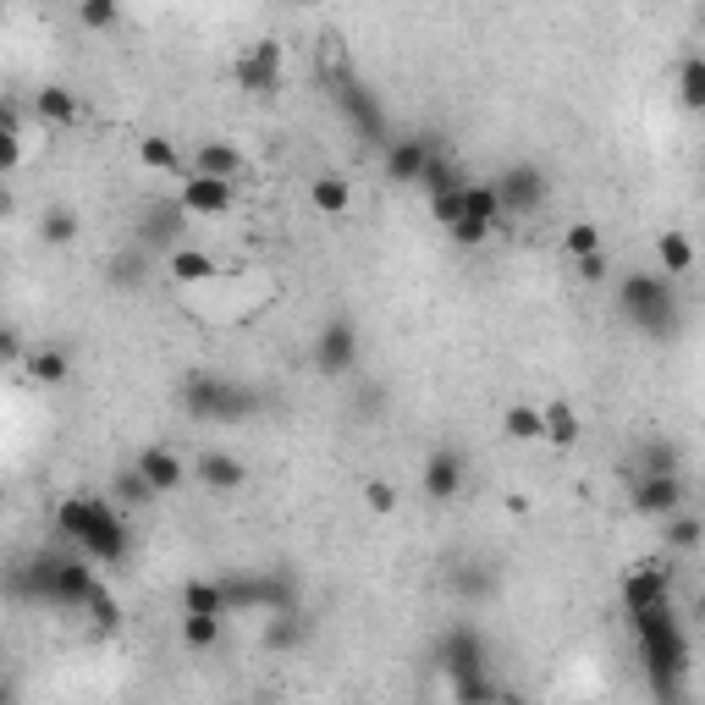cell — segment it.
I'll use <instances>...</instances> for the list:
<instances>
[{
  "instance_id": "6da1fadb",
  "label": "cell",
  "mask_w": 705,
  "mask_h": 705,
  "mask_svg": "<svg viewBox=\"0 0 705 705\" xmlns=\"http://www.w3.org/2000/svg\"><path fill=\"white\" fill-rule=\"evenodd\" d=\"M634 634L650 667V689L661 694V705H683V678H689V639L672 606H650L634 612Z\"/></svg>"
},
{
  "instance_id": "7a4b0ae2",
  "label": "cell",
  "mask_w": 705,
  "mask_h": 705,
  "mask_svg": "<svg viewBox=\"0 0 705 705\" xmlns=\"http://www.w3.org/2000/svg\"><path fill=\"white\" fill-rule=\"evenodd\" d=\"M56 529H61L67 540H78L89 562H122L127 546H133V529H127L122 513H116L111 502H100V496H67V502L56 507Z\"/></svg>"
},
{
  "instance_id": "3957f363",
  "label": "cell",
  "mask_w": 705,
  "mask_h": 705,
  "mask_svg": "<svg viewBox=\"0 0 705 705\" xmlns=\"http://www.w3.org/2000/svg\"><path fill=\"white\" fill-rule=\"evenodd\" d=\"M617 314L634 320V325L650 331V336H672V331H678V292H672L667 276L634 270V276H623V287H617Z\"/></svg>"
},
{
  "instance_id": "277c9868",
  "label": "cell",
  "mask_w": 705,
  "mask_h": 705,
  "mask_svg": "<svg viewBox=\"0 0 705 705\" xmlns=\"http://www.w3.org/2000/svg\"><path fill=\"white\" fill-rule=\"evenodd\" d=\"M215 584H221L226 617H232V612H265V617L298 612V584H292L287 573H221Z\"/></svg>"
},
{
  "instance_id": "5b68a950",
  "label": "cell",
  "mask_w": 705,
  "mask_h": 705,
  "mask_svg": "<svg viewBox=\"0 0 705 705\" xmlns=\"http://www.w3.org/2000/svg\"><path fill=\"white\" fill-rule=\"evenodd\" d=\"M29 595L34 601H51V606H83L89 595H94V573H89V562H78V557H34L29 562Z\"/></svg>"
},
{
  "instance_id": "8992f818",
  "label": "cell",
  "mask_w": 705,
  "mask_h": 705,
  "mask_svg": "<svg viewBox=\"0 0 705 705\" xmlns=\"http://www.w3.org/2000/svg\"><path fill=\"white\" fill-rule=\"evenodd\" d=\"M182 409L193 414V419H221V425H232V419H243V414H254V398L243 392V387H232L226 376H188L182 381Z\"/></svg>"
},
{
  "instance_id": "52a82bcc",
  "label": "cell",
  "mask_w": 705,
  "mask_h": 705,
  "mask_svg": "<svg viewBox=\"0 0 705 705\" xmlns=\"http://www.w3.org/2000/svg\"><path fill=\"white\" fill-rule=\"evenodd\" d=\"M331 94H336L342 116L352 122V133H359V138H370V144H381V138H387V111H381V100L365 89V78H359V72H352L347 83H336Z\"/></svg>"
},
{
  "instance_id": "ba28073f",
  "label": "cell",
  "mask_w": 705,
  "mask_h": 705,
  "mask_svg": "<svg viewBox=\"0 0 705 705\" xmlns=\"http://www.w3.org/2000/svg\"><path fill=\"white\" fill-rule=\"evenodd\" d=\"M314 365L325 376H347L352 365H359V325H352L347 314L325 320V331L314 336Z\"/></svg>"
},
{
  "instance_id": "9c48e42d",
  "label": "cell",
  "mask_w": 705,
  "mask_h": 705,
  "mask_svg": "<svg viewBox=\"0 0 705 705\" xmlns=\"http://www.w3.org/2000/svg\"><path fill=\"white\" fill-rule=\"evenodd\" d=\"M496 199H502V215H535L540 204H546V171L540 166H507L496 182Z\"/></svg>"
},
{
  "instance_id": "30bf717a",
  "label": "cell",
  "mask_w": 705,
  "mask_h": 705,
  "mask_svg": "<svg viewBox=\"0 0 705 705\" xmlns=\"http://www.w3.org/2000/svg\"><path fill=\"white\" fill-rule=\"evenodd\" d=\"M436 667L458 683V678H474V672H485V639L474 634V628H447L441 639H436Z\"/></svg>"
},
{
  "instance_id": "8fae6325",
  "label": "cell",
  "mask_w": 705,
  "mask_h": 705,
  "mask_svg": "<svg viewBox=\"0 0 705 705\" xmlns=\"http://www.w3.org/2000/svg\"><path fill=\"white\" fill-rule=\"evenodd\" d=\"M237 89H243V94H254V100L281 89V45H276V40L248 45V51L237 56Z\"/></svg>"
},
{
  "instance_id": "7c38bea8",
  "label": "cell",
  "mask_w": 705,
  "mask_h": 705,
  "mask_svg": "<svg viewBox=\"0 0 705 705\" xmlns=\"http://www.w3.org/2000/svg\"><path fill=\"white\" fill-rule=\"evenodd\" d=\"M623 606L628 612H650V606H672V573L661 562H639L623 573Z\"/></svg>"
},
{
  "instance_id": "4fadbf2b",
  "label": "cell",
  "mask_w": 705,
  "mask_h": 705,
  "mask_svg": "<svg viewBox=\"0 0 705 705\" xmlns=\"http://www.w3.org/2000/svg\"><path fill=\"white\" fill-rule=\"evenodd\" d=\"M133 474H138L155 496H171V491H182V485H188V463H182L171 447H144V452H138V463H133Z\"/></svg>"
},
{
  "instance_id": "5bb4252c",
  "label": "cell",
  "mask_w": 705,
  "mask_h": 705,
  "mask_svg": "<svg viewBox=\"0 0 705 705\" xmlns=\"http://www.w3.org/2000/svg\"><path fill=\"white\" fill-rule=\"evenodd\" d=\"M634 507L645 518H672L683 507V480L678 474H639L634 480Z\"/></svg>"
},
{
  "instance_id": "9a60e30c",
  "label": "cell",
  "mask_w": 705,
  "mask_h": 705,
  "mask_svg": "<svg viewBox=\"0 0 705 705\" xmlns=\"http://www.w3.org/2000/svg\"><path fill=\"white\" fill-rule=\"evenodd\" d=\"M182 215H226L232 210V182H215V177H182V193H177Z\"/></svg>"
},
{
  "instance_id": "2e32d148",
  "label": "cell",
  "mask_w": 705,
  "mask_h": 705,
  "mask_svg": "<svg viewBox=\"0 0 705 705\" xmlns=\"http://www.w3.org/2000/svg\"><path fill=\"white\" fill-rule=\"evenodd\" d=\"M463 491V458L458 452H430L425 458V496L430 502H452Z\"/></svg>"
},
{
  "instance_id": "e0dca14e",
  "label": "cell",
  "mask_w": 705,
  "mask_h": 705,
  "mask_svg": "<svg viewBox=\"0 0 705 705\" xmlns=\"http://www.w3.org/2000/svg\"><path fill=\"white\" fill-rule=\"evenodd\" d=\"M309 204H314L325 221H336V215L352 210V182H347L342 171H320V177L309 182Z\"/></svg>"
},
{
  "instance_id": "ac0fdd59",
  "label": "cell",
  "mask_w": 705,
  "mask_h": 705,
  "mask_svg": "<svg viewBox=\"0 0 705 705\" xmlns=\"http://www.w3.org/2000/svg\"><path fill=\"white\" fill-rule=\"evenodd\" d=\"M430 144L425 138H398V144H387V171L398 177V182H419L425 177V166H430Z\"/></svg>"
},
{
  "instance_id": "d6986e66",
  "label": "cell",
  "mask_w": 705,
  "mask_h": 705,
  "mask_svg": "<svg viewBox=\"0 0 705 705\" xmlns=\"http://www.w3.org/2000/svg\"><path fill=\"white\" fill-rule=\"evenodd\" d=\"M463 221H469V226H485V232L502 226V199H496L491 182H469V188H463Z\"/></svg>"
},
{
  "instance_id": "ffe728a7",
  "label": "cell",
  "mask_w": 705,
  "mask_h": 705,
  "mask_svg": "<svg viewBox=\"0 0 705 705\" xmlns=\"http://www.w3.org/2000/svg\"><path fill=\"white\" fill-rule=\"evenodd\" d=\"M243 480H248V469H243L232 452H204V458H199V485H204V491H237Z\"/></svg>"
},
{
  "instance_id": "44dd1931",
  "label": "cell",
  "mask_w": 705,
  "mask_h": 705,
  "mask_svg": "<svg viewBox=\"0 0 705 705\" xmlns=\"http://www.w3.org/2000/svg\"><path fill=\"white\" fill-rule=\"evenodd\" d=\"M34 116H40V122H51V127H72V122H78V100H72V89L45 83V89L34 94Z\"/></svg>"
},
{
  "instance_id": "7402d4cb",
  "label": "cell",
  "mask_w": 705,
  "mask_h": 705,
  "mask_svg": "<svg viewBox=\"0 0 705 705\" xmlns=\"http://www.w3.org/2000/svg\"><path fill=\"white\" fill-rule=\"evenodd\" d=\"M243 171V155L232 144H199L193 155V177H215V182H232Z\"/></svg>"
},
{
  "instance_id": "603a6c76",
  "label": "cell",
  "mask_w": 705,
  "mask_h": 705,
  "mask_svg": "<svg viewBox=\"0 0 705 705\" xmlns=\"http://www.w3.org/2000/svg\"><path fill=\"white\" fill-rule=\"evenodd\" d=\"M177 232H182V204H177V199H160V204H149L144 237H149V243H160V248L171 254V248H177Z\"/></svg>"
},
{
  "instance_id": "cb8c5ba5",
  "label": "cell",
  "mask_w": 705,
  "mask_h": 705,
  "mask_svg": "<svg viewBox=\"0 0 705 705\" xmlns=\"http://www.w3.org/2000/svg\"><path fill=\"white\" fill-rule=\"evenodd\" d=\"M656 259H661V276L672 281V276H689L694 270V243H689V232H661L656 237Z\"/></svg>"
},
{
  "instance_id": "d4e9b609",
  "label": "cell",
  "mask_w": 705,
  "mask_h": 705,
  "mask_svg": "<svg viewBox=\"0 0 705 705\" xmlns=\"http://www.w3.org/2000/svg\"><path fill=\"white\" fill-rule=\"evenodd\" d=\"M182 617H226L221 584H215V579H188V584H182Z\"/></svg>"
},
{
  "instance_id": "484cf974",
  "label": "cell",
  "mask_w": 705,
  "mask_h": 705,
  "mask_svg": "<svg viewBox=\"0 0 705 705\" xmlns=\"http://www.w3.org/2000/svg\"><path fill=\"white\" fill-rule=\"evenodd\" d=\"M540 425H546V447H573V441H579V414H573V403H546V409H540Z\"/></svg>"
},
{
  "instance_id": "4316f807",
  "label": "cell",
  "mask_w": 705,
  "mask_h": 705,
  "mask_svg": "<svg viewBox=\"0 0 705 705\" xmlns=\"http://www.w3.org/2000/svg\"><path fill=\"white\" fill-rule=\"evenodd\" d=\"M166 270H171L177 281H210V276H215V259H210L204 248H182V243H177V248L166 254Z\"/></svg>"
},
{
  "instance_id": "83f0119b",
  "label": "cell",
  "mask_w": 705,
  "mask_h": 705,
  "mask_svg": "<svg viewBox=\"0 0 705 705\" xmlns=\"http://www.w3.org/2000/svg\"><path fill=\"white\" fill-rule=\"evenodd\" d=\"M502 430H507V441H546V425H540V409L535 403H513L507 414H502Z\"/></svg>"
},
{
  "instance_id": "f1b7e54d",
  "label": "cell",
  "mask_w": 705,
  "mask_h": 705,
  "mask_svg": "<svg viewBox=\"0 0 705 705\" xmlns=\"http://www.w3.org/2000/svg\"><path fill=\"white\" fill-rule=\"evenodd\" d=\"M303 634H309V617H298V612H276V617H265V650H292Z\"/></svg>"
},
{
  "instance_id": "f546056e",
  "label": "cell",
  "mask_w": 705,
  "mask_h": 705,
  "mask_svg": "<svg viewBox=\"0 0 705 705\" xmlns=\"http://www.w3.org/2000/svg\"><path fill=\"white\" fill-rule=\"evenodd\" d=\"M320 78H325V89H336V83L352 78V56H347V45H342L336 34L320 45Z\"/></svg>"
},
{
  "instance_id": "4dcf8cb0",
  "label": "cell",
  "mask_w": 705,
  "mask_h": 705,
  "mask_svg": "<svg viewBox=\"0 0 705 705\" xmlns=\"http://www.w3.org/2000/svg\"><path fill=\"white\" fill-rule=\"evenodd\" d=\"M678 100H683L689 111H705V56H689V61L678 67Z\"/></svg>"
},
{
  "instance_id": "1f68e13d",
  "label": "cell",
  "mask_w": 705,
  "mask_h": 705,
  "mask_svg": "<svg viewBox=\"0 0 705 705\" xmlns=\"http://www.w3.org/2000/svg\"><path fill=\"white\" fill-rule=\"evenodd\" d=\"M29 376H34L40 387H61V381H67V352H61V347L29 352Z\"/></svg>"
},
{
  "instance_id": "d6a6232c",
  "label": "cell",
  "mask_w": 705,
  "mask_h": 705,
  "mask_svg": "<svg viewBox=\"0 0 705 705\" xmlns=\"http://www.w3.org/2000/svg\"><path fill=\"white\" fill-rule=\"evenodd\" d=\"M138 160H144L149 171H182V155H177V144H171V138H160V133H144V144H138Z\"/></svg>"
},
{
  "instance_id": "836d02e7",
  "label": "cell",
  "mask_w": 705,
  "mask_h": 705,
  "mask_svg": "<svg viewBox=\"0 0 705 705\" xmlns=\"http://www.w3.org/2000/svg\"><path fill=\"white\" fill-rule=\"evenodd\" d=\"M226 634V617H182V645L188 650H215Z\"/></svg>"
},
{
  "instance_id": "e575fe53",
  "label": "cell",
  "mask_w": 705,
  "mask_h": 705,
  "mask_svg": "<svg viewBox=\"0 0 705 705\" xmlns=\"http://www.w3.org/2000/svg\"><path fill=\"white\" fill-rule=\"evenodd\" d=\"M452 694H458V705H496V700H502V689L491 683V672L458 678V683H452Z\"/></svg>"
},
{
  "instance_id": "d590c367",
  "label": "cell",
  "mask_w": 705,
  "mask_h": 705,
  "mask_svg": "<svg viewBox=\"0 0 705 705\" xmlns=\"http://www.w3.org/2000/svg\"><path fill=\"white\" fill-rule=\"evenodd\" d=\"M425 188H430V199L436 193H447V188H463V171L447 160V155H430V166H425V177H419Z\"/></svg>"
},
{
  "instance_id": "8d00e7d4",
  "label": "cell",
  "mask_w": 705,
  "mask_h": 705,
  "mask_svg": "<svg viewBox=\"0 0 705 705\" xmlns=\"http://www.w3.org/2000/svg\"><path fill=\"white\" fill-rule=\"evenodd\" d=\"M40 237H45V243H72V237H78V215H72L67 204L45 210V221H40Z\"/></svg>"
},
{
  "instance_id": "74e56055",
  "label": "cell",
  "mask_w": 705,
  "mask_h": 705,
  "mask_svg": "<svg viewBox=\"0 0 705 705\" xmlns=\"http://www.w3.org/2000/svg\"><path fill=\"white\" fill-rule=\"evenodd\" d=\"M562 248H568V259H584V254H601V232H595L590 221H573V226L562 232Z\"/></svg>"
},
{
  "instance_id": "f35d334b",
  "label": "cell",
  "mask_w": 705,
  "mask_h": 705,
  "mask_svg": "<svg viewBox=\"0 0 705 705\" xmlns=\"http://www.w3.org/2000/svg\"><path fill=\"white\" fill-rule=\"evenodd\" d=\"M667 524V540L678 546V551H694L700 546V518L694 513H672V518H661Z\"/></svg>"
},
{
  "instance_id": "ab89813d",
  "label": "cell",
  "mask_w": 705,
  "mask_h": 705,
  "mask_svg": "<svg viewBox=\"0 0 705 705\" xmlns=\"http://www.w3.org/2000/svg\"><path fill=\"white\" fill-rule=\"evenodd\" d=\"M83 612H89L100 628H116V623H122V606H116V595H111L105 584H94V595L83 601Z\"/></svg>"
},
{
  "instance_id": "60d3db41",
  "label": "cell",
  "mask_w": 705,
  "mask_h": 705,
  "mask_svg": "<svg viewBox=\"0 0 705 705\" xmlns=\"http://www.w3.org/2000/svg\"><path fill=\"white\" fill-rule=\"evenodd\" d=\"M463 188H469V182H463ZM463 188H447V193H436V199H430V215H436L447 232L463 221Z\"/></svg>"
},
{
  "instance_id": "b9f144b4",
  "label": "cell",
  "mask_w": 705,
  "mask_h": 705,
  "mask_svg": "<svg viewBox=\"0 0 705 705\" xmlns=\"http://www.w3.org/2000/svg\"><path fill=\"white\" fill-rule=\"evenodd\" d=\"M116 7H111V0H83V7H78V23L83 29H116Z\"/></svg>"
},
{
  "instance_id": "7bdbcfd3",
  "label": "cell",
  "mask_w": 705,
  "mask_h": 705,
  "mask_svg": "<svg viewBox=\"0 0 705 705\" xmlns=\"http://www.w3.org/2000/svg\"><path fill=\"white\" fill-rule=\"evenodd\" d=\"M365 507L370 513H398V485H387V480H365Z\"/></svg>"
},
{
  "instance_id": "ee69618b",
  "label": "cell",
  "mask_w": 705,
  "mask_h": 705,
  "mask_svg": "<svg viewBox=\"0 0 705 705\" xmlns=\"http://www.w3.org/2000/svg\"><path fill=\"white\" fill-rule=\"evenodd\" d=\"M116 496H122V502H133V507L155 502V491H149V485H144V480H138L133 469H127V474H116Z\"/></svg>"
},
{
  "instance_id": "f6af8a7d",
  "label": "cell",
  "mask_w": 705,
  "mask_h": 705,
  "mask_svg": "<svg viewBox=\"0 0 705 705\" xmlns=\"http://www.w3.org/2000/svg\"><path fill=\"white\" fill-rule=\"evenodd\" d=\"M645 474H678L672 447H650V452H645Z\"/></svg>"
},
{
  "instance_id": "bcb514c9",
  "label": "cell",
  "mask_w": 705,
  "mask_h": 705,
  "mask_svg": "<svg viewBox=\"0 0 705 705\" xmlns=\"http://www.w3.org/2000/svg\"><path fill=\"white\" fill-rule=\"evenodd\" d=\"M18 160H23V138L0 133V177H7V171H18Z\"/></svg>"
},
{
  "instance_id": "7dc6e473",
  "label": "cell",
  "mask_w": 705,
  "mask_h": 705,
  "mask_svg": "<svg viewBox=\"0 0 705 705\" xmlns=\"http://www.w3.org/2000/svg\"><path fill=\"white\" fill-rule=\"evenodd\" d=\"M573 265H579V276H584V281H606V270H612V265H606V254H584V259H573Z\"/></svg>"
},
{
  "instance_id": "c3c4849f",
  "label": "cell",
  "mask_w": 705,
  "mask_h": 705,
  "mask_svg": "<svg viewBox=\"0 0 705 705\" xmlns=\"http://www.w3.org/2000/svg\"><path fill=\"white\" fill-rule=\"evenodd\" d=\"M0 133L23 138V116H18V105H12V100H0Z\"/></svg>"
},
{
  "instance_id": "681fc988",
  "label": "cell",
  "mask_w": 705,
  "mask_h": 705,
  "mask_svg": "<svg viewBox=\"0 0 705 705\" xmlns=\"http://www.w3.org/2000/svg\"><path fill=\"white\" fill-rule=\"evenodd\" d=\"M0 359H23V342H18V331H0Z\"/></svg>"
},
{
  "instance_id": "f907efd6",
  "label": "cell",
  "mask_w": 705,
  "mask_h": 705,
  "mask_svg": "<svg viewBox=\"0 0 705 705\" xmlns=\"http://www.w3.org/2000/svg\"><path fill=\"white\" fill-rule=\"evenodd\" d=\"M0 215H12V193L7 188H0Z\"/></svg>"
},
{
  "instance_id": "816d5d0a",
  "label": "cell",
  "mask_w": 705,
  "mask_h": 705,
  "mask_svg": "<svg viewBox=\"0 0 705 705\" xmlns=\"http://www.w3.org/2000/svg\"><path fill=\"white\" fill-rule=\"evenodd\" d=\"M237 705H259V700H237Z\"/></svg>"
},
{
  "instance_id": "f5cc1de1",
  "label": "cell",
  "mask_w": 705,
  "mask_h": 705,
  "mask_svg": "<svg viewBox=\"0 0 705 705\" xmlns=\"http://www.w3.org/2000/svg\"><path fill=\"white\" fill-rule=\"evenodd\" d=\"M0 705H7V700H0Z\"/></svg>"
}]
</instances>
